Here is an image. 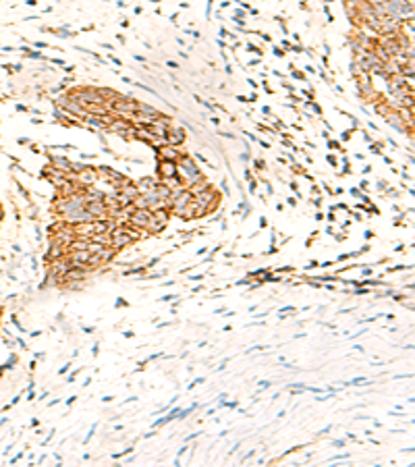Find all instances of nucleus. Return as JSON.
<instances>
[{
    "mask_svg": "<svg viewBox=\"0 0 415 467\" xmlns=\"http://www.w3.org/2000/svg\"><path fill=\"white\" fill-rule=\"evenodd\" d=\"M115 249L112 247H100L96 253H91L89 255V264H87V268H96V266H102V264H106V262H110V259L115 257Z\"/></svg>",
    "mask_w": 415,
    "mask_h": 467,
    "instance_id": "nucleus-1",
    "label": "nucleus"
},
{
    "mask_svg": "<svg viewBox=\"0 0 415 467\" xmlns=\"http://www.w3.org/2000/svg\"><path fill=\"white\" fill-rule=\"evenodd\" d=\"M89 251L87 249H83V251H71V253H67V257H69V262L75 266V268H85L87 270V264H89Z\"/></svg>",
    "mask_w": 415,
    "mask_h": 467,
    "instance_id": "nucleus-2",
    "label": "nucleus"
}]
</instances>
